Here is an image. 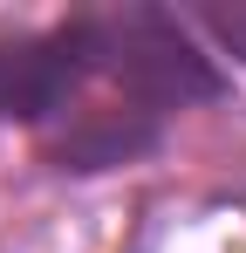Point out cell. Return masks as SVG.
<instances>
[{"instance_id":"obj_1","label":"cell","mask_w":246,"mask_h":253,"mask_svg":"<svg viewBox=\"0 0 246 253\" xmlns=\"http://www.w3.org/2000/svg\"><path fill=\"white\" fill-rule=\"evenodd\" d=\"M76 21H82L96 76H110L130 110L164 117V110H192V103L226 96L219 62L185 35V21L171 7H103V14H76Z\"/></svg>"},{"instance_id":"obj_2","label":"cell","mask_w":246,"mask_h":253,"mask_svg":"<svg viewBox=\"0 0 246 253\" xmlns=\"http://www.w3.org/2000/svg\"><path fill=\"white\" fill-rule=\"evenodd\" d=\"M96 76L82 21L41 28V35H7L0 42V124H48L82 96Z\"/></svg>"},{"instance_id":"obj_3","label":"cell","mask_w":246,"mask_h":253,"mask_svg":"<svg viewBox=\"0 0 246 253\" xmlns=\"http://www.w3.org/2000/svg\"><path fill=\"white\" fill-rule=\"evenodd\" d=\"M144 151H158V117L110 103V110H82L48 158H55V171H110V165L144 158Z\"/></svg>"},{"instance_id":"obj_4","label":"cell","mask_w":246,"mask_h":253,"mask_svg":"<svg viewBox=\"0 0 246 253\" xmlns=\"http://www.w3.org/2000/svg\"><path fill=\"white\" fill-rule=\"evenodd\" d=\"M199 28H212L219 42L233 48V55H246V0H199Z\"/></svg>"}]
</instances>
